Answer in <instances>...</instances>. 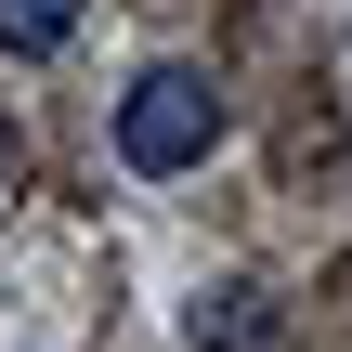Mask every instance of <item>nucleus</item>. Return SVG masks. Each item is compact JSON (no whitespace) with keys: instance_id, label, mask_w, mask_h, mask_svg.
Listing matches in <instances>:
<instances>
[{"instance_id":"nucleus-1","label":"nucleus","mask_w":352,"mask_h":352,"mask_svg":"<svg viewBox=\"0 0 352 352\" xmlns=\"http://www.w3.org/2000/svg\"><path fill=\"white\" fill-rule=\"evenodd\" d=\"M222 144V78L209 65H144L131 91H118V170H144V183H183L196 157Z\"/></svg>"},{"instance_id":"nucleus-2","label":"nucleus","mask_w":352,"mask_h":352,"mask_svg":"<svg viewBox=\"0 0 352 352\" xmlns=\"http://www.w3.org/2000/svg\"><path fill=\"white\" fill-rule=\"evenodd\" d=\"M183 352H274V300L261 287H196L183 300Z\"/></svg>"},{"instance_id":"nucleus-3","label":"nucleus","mask_w":352,"mask_h":352,"mask_svg":"<svg viewBox=\"0 0 352 352\" xmlns=\"http://www.w3.org/2000/svg\"><path fill=\"white\" fill-rule=\"evenodd\" d=\"M65 26H78V0H0V52H13V65L65 52Z\"/></svg>"},{"instance_id":"nucleus-4","label":"nucleus","mask_w":352,"mask_h":352,"mask_svg":"<svg viewBox=\"0 0 352 352\" xmlns=\"http://www.w3.org/2000/svg\"><path fill=\"white\" fill-rule=\"evenodd\" d=\"M13 170H26V144H13V131H0V183H13Z\"/></svg>"}]
</instances>
